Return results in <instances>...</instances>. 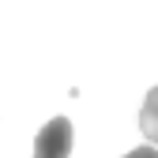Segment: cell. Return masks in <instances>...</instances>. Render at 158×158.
<instances>
[{"instance_id": "obj_1", "label": "cell", "mask_w": 158, "mask_h": 158, "mask_svg": "<svg viewBox=\"0 0 158 158\" xmlns=\"http://www.w3.org/2000/svg\"><path fill=\"white\" fill-rule=\"evenodd\" d=\"M72 154V121L53 117L34 139V158H68Z\"/></svg>"}, {"instance_id": "obj_3", "label": "cell", "mask_w": 158, "mask_h": 158, "mask_svg": "<svg viewBox=\"0 0 158 158\" xmlns=\"http://www.w3.org/2000/svg\"><path fill=\"white\" fill-rule=\"evenodd\" d=\"M124 158H158V151H154L151 143H143V147H135V151H128Z\"/></svg>"}, {"instance_id": "obj_2", "label": "cell", "mask_w": 158, "mask_h": 158, "mask_svg": "<svg viewBox=\"0 0 158 158\" xmlns=\"http://www.w3.org/2000/svg\"><path fill=\"white\" fill-rule=\"evenodd\" d=\"M139 128H143V135H147V143H151V147H158V87H151V90H147V98H143Z\"/></svg>"}]
</instances>
